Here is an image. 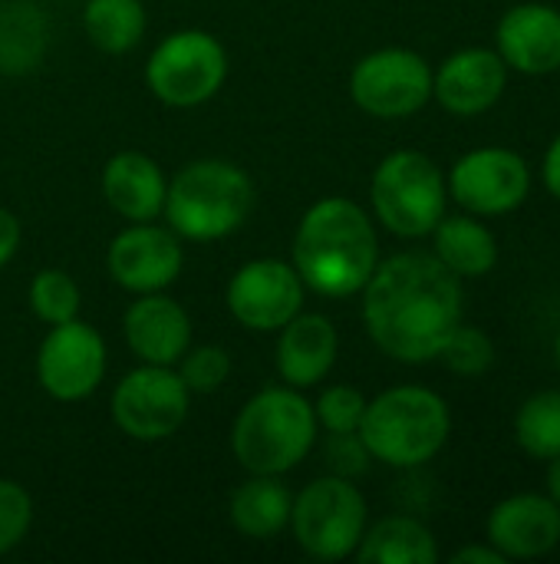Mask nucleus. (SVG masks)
I'll return each instance as SVG.
<instances>
[{"instance_id": "nucleus-1", "label": "nucleus", "mask_w": 560, "mask_h": 564, "mask_svg": "<svg viewBox=\"0 0 560 564\" xmlns=\"http://www.w3.org/2000/svg\"><path fill=\"white\" fill-rule=\"evenodd\" d=\"M360 297L370 340L389 360L409 367L439 360L465 307L462 281L426 251H403L380 261Z\"/></svg>"}, {"instance_id": "nucleus-2", "label": "nucleus", "mask_w": 560, "mask_h": 564, "mask_svg": "<svg viewBox=\"0 0 560 564\" xmlns=\"http://www.w3.org/2000/svg\"><path fill=\"white\" fill-rule=\"evenodd\" d=\"M290 264L307 291L330 301L356 297L380 264V235L370 212L343 195L314 202L297 221Z\"/></svg>"}, {"instance_id": "nucleus-3", "label": "nucleus", "mask_w": 560, "mask_h": 564, "mask_svg": "<svg viewBox=\"0 0 560 564\" xmlns=\"http://www.w3.org/2000/svg\"><path fill=\"white\" fill-rule=\"evenodd\" d=\"M320 426L304 390H257L231 423V456L248 476H287L317 446Z\"/></svg>"}, {"instance_id": "nucleus-4", "label": "nucleus", "mask_w": 560, "mask_h": 564, "mask_svg": "<svg viewBox=\"0 0 560 564\" xmlns=\"http://www.w3.org/2000/svg\"><path fill=\"white\" fill-rule=\"evenodd\" d=\"M452 436L449 403L416 383L389 387L366 403L360 440L389 469H419L436 459Z\"/></svg>"}, {"instance_id": "nucleus-5", "label": "nucleus", "mask_w": 560, "mask_h": 564, "mask_svg": "<svg viewBox=\"0 0 560 564\" xmlns=\"http://www.w3.org/2000/svg\"><path fill=\"white\" fill-rule=\"evenodd\" d=\"M254 208L251 175L228 159H195L168 178L162 218L182 241H221Z\"/></svg>"}, {"instance_id": "nucleus-6", "label": "nucleus", "mask_w": 560, "mask_h": 564, "mask_svg": "<svg viewBox=\"0 0 560 564\" xmlns=\"http://www.w3.org/2000/svg\"><path fill=\"white\" fill-rule=\"evenodd\" d=\"M370 202L376 221L396 238H426L449 208V185L442 169L416 149L389 152L373 178Z\"/></svg>"}, {"instance_id": "nucleus-7", "label": "nucleus", "mask_w": 560, "mask_h": 564, "mask_svg": "<svg viewBox=\"0 0 560 564\" xmlns=\"http://www.w3.org/2000/svg\"><path fill=\"white\" fill-rule=\"evenodd\" d=\"M370 525V509L353 479L320 476L294 496L290 532L300 552L314 562H343L356 555V545Z\"/></svg>"}, {"instance_id": "nucleus-8", "label": "nucleus", "mask_w": 560, "mask_h": 564, "mask_svg": "<svg viewBox=\"0 0 560 564\" xmlns=\"http://www.w3.org/2000/svg\"><path fill=\"white\" fill-rule=\"evenodd\" d=\"M228 79L224 43L198 26L168 33L145 59L149 93L172 109L205 106L221 93Z\"/></svg>"}, {"instance_id": "nucleus-9", "label": "nucleus", "mask_w": 560, "mask_h": 564, "mask_svg": "<svg viewBox=\"0 0 560 564\" xmlns=\"http://www.w3.org/2000/svg\"><path fill=\"white\" fill-rule=\"evenodd\" d=\"M112 423L135 443H162L188 423L191 390L175 367L139 364L112 390Z\"/></svg>"}, {"instance_id": "nucleus-10", "label": "nucleus", "mask_w": 560, "mask_h": 564, "mask_svg": "<svg viewBox=\"0 0 560 564\" xmlns=\"http://www.w3.org/2000/svg\"><path fill=\"white\" fill-rule=\"evenodd\" d=\"M350 99L373 119H409L432 99V66L406 46H383L350 69Z\"/></svg>"}, {"instance_id": "nucleus-11", "label": "nucleus", "mask_w": 560, "mask_h": 564, "mask_svg": "<svg viewBox=\"0 0 560 564\" xmlns=\"http://www.w3.org/2000/svg\"><path fill=\"white\" fill-rule=\"evenodd\" d=\"M109 370V350L102 334L86 321H66L46 330L36 350V380L56 403L89 400Z\"/></svg>"}, {"instance_id": "nucleus-12", "label": "nucleus", "mask_w": 560, "mask_h": 564, "mask_svg": "<svg viewBox=\"0 0 560 564\" xmlns=\"http://www.w3.org/2000/svg\"><path fill=\"white\" fill-rule=\"evenodd\" d=\"M449 198L479 218L508 215L525 205L531 192V169L528 162L502 145L472 149L446 175Z\"/></svg>"}, {"instance_id": "nucleus-13", "label": "nucleus", "mask_w": 560, "mask_h": 564, "mask_svg": "<svg viewBox=\"0 0 560 564\" xmlns=\"http://www.w3.org/2000/svg\"><path fill=\"white\" fill-rule=\"evenodd\" d=\"M304 297L307 288L297 268L281 258H254L241 264L224 288L228 314L251 334H277L304 311Z\"/></svg>"}, {"instance_id": "nucleus-14", "label": "nucleus", "mask_w": 560, "mask_h": 564, "mask_svg": "<svg viewBox=\"0 0 560 564\" xmlns=\"http://www.w3.org/2000/svg\"><path fill=\"white\" fill-rule=\"evenodd\" d=\"M185 268V245L182 238L158 221H129L106 251L109 278L135 294L168 291Z\"/></svg>"}, {"instance_id": "nucleus-15", "label": "nucleus", "mask_w": 560, "mask_h": 564, "mask_svg": "<svg viewBox=\"0 0 560 564\" xmlns=\"http://www.w3.org/2000/svg\"><path fill=\"white\" fill-rule=\"evenodd\" d=\"M508 86V66L498 50L465 46L455 50L432 69V99L459 119L488 112Z\"/></svg>"}, {"instance_id": "nucleus-16", "label": "nucleus", "mask_w": 560, "mask_h": 564, "mask_svg": "<svg viewBox=\"0 0 560 564\" xmlns=\"http://www.w3.org/2000/svg\"><path fill=\"white\" fill-rule=\"evenodd\" d=\"M485 542L508 562L545 558L560 545V506L541 492H518L502 499L485 519Z\"/></svg>"}, {"instance_id": "nucleus-17", "label": "nucleus", "mask_w": 560, "mask_h": 564, "mask_svg": "<svg viewBox=\"0 0 560 564\" xmlns=\"http://www.w3.org/2000/svg\"><path fill=\"white\" fill-rule=\"evenodd\" d=\"M122 337L139 364L175 367L191 347V317L165 291L135 294L122 314Z\"/></svg>"}, {"instance_id": "nucleus-18", "label": "nucleus", "mask_w": 560, "mask_h": 564, "mask_svg": "<svg viewBox=\"0 0 560 564\" xmlns=\"http://www.w3.org/2000/svg\"><path fill=\"white\" fill-rule=\"evenodd\" d=\"M495 50L508 69L548 76L560 69V10L551 3H518L495 30Z\"/></svg>"}, {"instance_id": "nucleus-19", "label": "nucleus", "mask_w": 560, "mask_h": 564, "mask_svg": "<svg viewBox=\"0 0 560 564\" xmlns=\"http://www.w3.org/2000/svg\"><path fill=\"white\" fill-rule=\"evenodd\" d=\"M340 354V334L327 314L300 311L277 330L274 364L281 383L294 390H310L330 377Z\"/></svg>"}, {"instance_id": "nucleus-20", "label": "nucleus", "mask_w": 560, "mask_h": 564, "mask_svg": "<svg viewBox=\"0 0 560 564\" xmlns=\"http://www.w3.org/2000/svg\"><path fill=\"white\" fill-rule=\"evenodd\" d=\"M99 188L122 221H158L168 195V175L152 155L125 149L102 165Z\"/></svg>"}, {"instance_id": "nucleus-21", "label": "nucleus", "mask_w": 560, "mask_h": 564, "mask_svg": "<svg viewBox=\"0 0 560 564\" xmlns=\"http://www.w3.org/2000/svg\"><path fill=\"white\" fill-rule=\"evenodd\" d=\"M432 254L459 281H475L498 264V238L479 215H442L432 228Z\"/></svg>"}, {"instance_id": "nucleus-22", "label": "nucleus", "mask_w": 560, "mask_h": 564, "mask_svg": "<svg viewBox=\"0 0 560 564\" xmlns=\"http://www.w3.org/2000/svg\"><path fill=\"white\" fill-rule=\"evenodd\" d=\"M294 492L284 486V476H251L228 499V519L234 532L254 542L277 539L290 525Z\"/></svg>"}, {"instance_id": "nucleus-23", "label": "nucleus", "mask_w": 560, "mask_h": 564, "mask_svg": "<svg viewBox=\"0 0 560 564\" xmlns=\"http://www.w3.org/2000/svg\"><path fill=\"white\" fill-rule=\"evenodd\" d=\"M353 558L360 564H436L439 542L419 519L386 516L366 525Z\"/></svg>"}, {"instance_id": "nucleus-24", "label": "nucleus", "mask_w": 560, "mask_h": 564, "mask_svg": "<svg viewBox=\"0 0 560 564\" xmlns=\"http://www.w3.org/2000/svg\"><path fill=\"white\" fill-rule=\"evenodd\" d=\"M149 30V13L142 0H86L83 33L89 43L109 56H122L142 43Z\"/></svg>"}, {"instance_id": "nucleus-25", "label": "nucleus", "mask_w": 560, "mask_h": 564, "mask_svg": "<svg viewBox=\"0 0 560 564\" xmlns=\"http://www.w3.org/2000/svg\"><path fill=\"white\" fill-rule=\"evenodd\" d=\"M515 440L531 459L560 456V390H541L518 406Z\"/></svg>"}, {"instance_id": "nucleus-26", "label": "nucleus", "mask_w": 560, "mask_h": 564, "mask_svg": "<svg viewBox=\"0 0 560 564\" xmlns=\"http://www.w3.org/2000/svg\"><path fill=\"white\" fill-rule=\"evenodd\" d=\"M26 304L33 311V317L46 327L66 324L79 317L83 307V291L76 284V278L63 268H40L30 278L26 288Z\"/></svg>"}, {"instance_id": "nucleus-27", "label": "nucleus", "mask_w": 560, "mask_h": 564, "mask_svg": "<svg viewBox=\"0 0 560 564\" xmlns=\"http://www.w3.org/2000/svg\"><path fill=\"white\" fill-rule=\"evenodd\" d=\"M439 360L459 377H482L495 364V344L482 327L459 324L439 350Z\"/></svg>"}, {"instance_id": "nucleus-28", "label": "nucleus", "mask_w": 560, "mask_h": 564, "mask_svg": "<svg viewBox=\"0 0 560 564\" xmlns=\"http://www.w3.org/2000/svg\"><path fill=\"white\" fill-rule=\"evenodd\" d=\"M366 397L350 387V383H333L323 387L317 403H314V416L317 426L330 436V433H360L363 413H366Z\"/></svg>"}, {"instance_id": "nucleus-29", "label": "nucleus", "mask_w": 560, "mask_h": 564, "mask_svg": "<svg viewBox=\"0 0 560 564\" xmlns=\"http://www.w3.org/2000/svg\"><path fill=\"white\" fill-rule=\"evenodd\" d=\"M175 370L191 393H215L231 377V354L218 344L188 347L182 360L175 364Z\"/></svg>"}, {"instance_id": "nucleus-30", "label": "nucleus", "mask_w": 560, "mask_h": 564, "mask_svg": "<svg viewBox=\"0 0 560 564\" xmlns=\"http://www.w3.org/2000/svg\"><path fill=\"white\" fill-rule=\"evenodd\" d=\"M33 525V499L30 492L13 482L0 479V555H10Z\"/></svg>"}, {"instance_id": "nucleus-31", "label": "nucleus", "mask_w": 560, "mask_h": 564, "mask_svg": "<svg viewBox=\"0 0 560 564\" xmlns=\"http://www.w3.org/2000/svg\"><path fill=\"white\" fill-rule=\"evenodd\" d=\"M327 456H330L333 476H343V479L363 476V473L370 469V463H373V456H370V449L363 446L360 433H330Z\"/></svg>"}, {"instance_id": "nucleus-32", "label": "nucleus", "mask_w": 560, "mask_h": 564, "mask_svg": "<svg viewBox=\"0 0 560 564\" xmlns=\"http://www.w3.org/2000/svg\"><path fill=\"white\" fill-rule=\"evenodd\" d=\"M20 241H23V228H20V218L0 205V268H7L17 251H20Z\"/></svg>"}, {"instance_id": "nucleus-33", "label": "nucleus", "mask_w": 560, "mask_h": 564, "mask_svg": "<svg viewBox=\"0 0 560 564\" xmlns=\"http://www.w3.org/2000/svg\"><path fill=\"white\" fill-rule=\"evenodd\" d=\"M449 562L452 564H505L508 558H505L498 549H492V545L485 542V545H465V549H459Z\"/></svg>"}, {"instance_id": "nucleus-34", "label": "nucleus", "mask_w": 560, "mask_h": 564, "mask_svg": "<svg viewBox=\"0 0 560 564\" xmlns=\"http://www.w3.org/2000/svg\"><path fill=\"white\" fill-rule=\"evenodd\" d=\"M541 178H545V188L560 202V135L548 145V152H545Z\"/></svg>"}, {"instance_id": "nucleus-35", "label": "nucleus", "mask_w": 560, "mask_h": 564, "mask_svg": "<svg viewBox=\"0 0 560 564\" xmlns=\"http://www.w3.org/2000/svg\"><path fill=\"white\" fill-rule=\"evenodd\" d=\"M548 499L560 506V456L548 459Z\"/></svg>"}, {"instance_id": "nucleus-36", "label": "nucleus", "mask_w": 560, "mask_h": 564, "mask_svg": "<svg viewBox=\"0 0 560 564\" xmlns=\"http://www.w3.org/2000/svg\"><path fill=\"white\" fill-rule=\"evenodd\" d=\"M554 357H558V367H560V330H558V340H554Z\"/></svg>"}]
</instances>
